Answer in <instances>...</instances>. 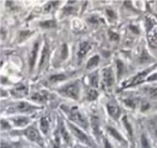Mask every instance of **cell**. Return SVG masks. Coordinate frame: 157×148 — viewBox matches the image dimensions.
<instances>
[{
    "label": "cell",
    "mask_w": 157,
    "mask_h": 148,
    "mask_svg": "<svg viewBox=\"0 0 157 148\" xmlns=\"http://www.w3.org/2000/svg\"><path fill=\"white\" fill-rule=\"evenodd\" d=\"M108 36H109V40L110 41H113V42H117L118 40H120V35H118L117 33H115V31H108Z\"/></svg>",
    "instance_id": "cell-38"
},
{
    "label": "cell",
    "mask_w": 157,
    "mask_h": 148,
    "mask_svg": "<svg viewBox=\"0 0 157 148\" xmlns=\"http://www.w3.org/2000/svg\"><path fill=\"white\" fill-rule=\"evenodd\" d=\"M11 129H12V124L9 122V120L3 118V119L1 120V130H2L3 132H5V131L11 132Z\"/></svg>",
    "instance_id": "cell-37"
},
{
    "label": "cell",
    "mask_w": 157,
    "mask_h": 148,
    "mask_svg": "<svg viewBox=\"0 0 157 148\" xmlns=\"http://www.w3.org/2000/svg\"><path fill=\"white\" fill-rule=\"evenodd\" d=\"M75 148H76V147H75Z\"/></svg>",
    "instance_id": "cell-42"
},
{
    "label": "cell",
    "mask_w": 157,
    "mask_h": 148,
    "mask_svg": "<svg viewBox=\"0 0 157 148\" xmlns=\"http://www.w3.org/2000/svg\"><path fill=\"white\" fill-rule=\"evenodd\" d=\"M105 133H107L108 136L111 137V138L114 139L115 142H117L118 144H121V146H123V147H128L129 141L123 136V134L115 128V126L107 124V125L105 126Z\"/></svg>",
    "instance_id": "cell-12"
},
{
    "label": "cell",
    "mask_w": 157,
    "mask_h": 148,
    "mask_svg": "<svg viewBox=\"0 0 157 148\" xmlns=\"http://www.w3.org/2000/svg\"><path fill=\"white\" fill-rule=\"evenodd\" d=\"M136 59H137V63L139 64V65H147L148 63H151V62H154L152 60V56L150 55V53L146 51L145 49V46L144 44H141L140 47H138L137 49V56H136Z\"/></svg>",
    "instance_id": "cell-20"
},
{
    "label": "cell",
    "mask_w": 157,
    "mask_h": 148,
    "mask_svg": "<svg viewBox=\"0 0 157 148\" xmlns=\"http://www.w3.org/2000/svg\"><path fill=\"white\" fill-rule=\"evenodd\" d=\"M144 125L146 129V133L153 142L157 141V113H153L143 120Z\"/></svg>",
    "instance_id": "cell-11"
},
{
    "label": "cell",
    "mask_w": 157,
    "mask_h": 148,
    "mask_svg": "<svg viewBox=\"0 0 157 148\" xmlns=\"http://www.w3.org/2000/svg\"><path fill=\"white\" fill-rule=\"evenodd\" d=\"M76 72H59V74L51 75L48 78V82L50 84H58V83H63L70 79Z\"/></svg>",
    "instance_id": "cell-21"
},
{
    "label": "cell",
    "mask_w": 157,
    "mask_h": 148,
    "mask_svg": "<svg viewBox=\"0 0 157 148\" xmlns=\"http://www.w3.org/2000/svg\"><path fill=\"white\" fill-rule=\"evenodd\" d=\"M100 78H101V88L105 93H111L113 88L115 87V83L117 82L116 74L114 72L112 66H105L100 70Z\"/></svg>",
    "instance_id": "cell-8"
},
{
    "label": "cell",
    "mask_w": 157,
    "mask_h": 148,
    "mask_svg": "<svg viewBox=\"0 0 157 148\" xmlns=\"http://www.w3.org/2000/svg\"><path fill=\"white\" fill-rule=\"evenodd\" d=\"M40 44H41V40L40 38H38L37 40H35L31 46V49L29 51V56H28V65H29V72H33L36 67V63H37L38 56H39V49Z\"/></svg>",
    "instance_id": "cell-14"
},
{
    "label": "cell",
    "mask_w": 157,
    "mask_h": 148,
    "mask_svg": "<svg viewBox=\"0 0 157 148\" xmlns=\"http://www.w3.org/2000/svg\"><path fill=\"white\" fill-rule=\"evenodd\" d=\"M93 48V44L88 40H82L78 42V50H76V60L78 61V63H81L85 56L88 54L90 50Z\"/></svg>",
    "instance_id": "cell-19"
},
{
    "label": "cell",
    "mask_w": 157,
    "mask_h": 148,
    "mask_svg": "<svg viewBox=\"0 0 157 148\" xmlns=\"http://www.w3.org/2000/svg\"><path fill=\"white\" fill-rule=\"evenodd\" d=\"M41 55H40L39 60V65H38V72H41L43 70V68H45V66L50 63V57H51V47L48 40H44L43 47L41 49Z\"/></svg>",
    "instance_id": "cell-15"
},
{
    "label": "cell",
    "mask_w": 157,
    "mask_h": 148,
    "mask_svg": "<svg viewBox=\"0 0 157 148\" xmlns=\"http://www.w3.org/2000/svg\"><path fill=\"white\" fill-rule=\"evenodd\" d=\"M51 98H53V94L51 92H48V90H39V91L31 93V95L29 96V100L37 105L46 104V103L50 102Z\"/></svg>",
    "instance_id": "cell-16"
},
{
    "label": "cell",
    "mask_w": 157,
    "mask_h": 148,
    "mask_svg": "<svg viewBox=\"0 0 157 148\" xmlns=\"http://www.w3.org/2000/svg\"><path fill=\"white\" fill-rule=\"evenodd\" d=\"M154 69L155 70L157 69V63L152 64L151 66L144 68L141 72L135 74L133 76L124 79L122 82H120V90L121 91H124V90L131 89V88H135V87H137V85H140V84H142V83L146 82L147 78L153 74Z\"/></svg>",
    "instance_id": "cell-2"
},
{
    "label": "cell",
    "mask_w": 157,
    "mask_h": 148,
    "mask_svg": "<svg viewBox=\"0 0 157 148\" xmlns=\"http://www.w3.org/2000/svg\"><path fill=\"white\" fill-rule=\"evenodd\" d=\"M121 121H122L123 126L125 128L127 135H128V141H129V142H132V141H133V138H135V133H133L132 124H131L130 120L128 119V116H127V115H124V116L122 117V119H121Z\"/></svg>",
    "instance_id": "cell-26"
},
{
    "label": "cell",
    "mask_w": 157,
    "mask_h": 148,
    "mask_svg": "<svg viewBox=\"0 0 157 148\" xmlns=\"http://www.w3.org/2000/svg\"><path fill=\"white\" fill-rule=\"evenodd\" d=\"M39 26L43 29H52L57 26V23L54 18H53V20L51 18V20H45V21H43V22H40Z\"/></svg>",
    "instance_id": "cell-33"
},
{
    "label": "cell",
    "mask_w": 157,
    "mask_h": 148,
    "mask_svg": "<svg viewBox=\"0 0 157 148\" xmlns=\"http://www.w3.org/2000/svg\"><path fill=\"white\" fill-rule=\"evenodd\" d=\"M73 1H70L68 2V6H65V7L61 9V14L63 16H68V15H72V14L76 13L78 11V8L74 7V6H71Z\"/></svg>",
    "instance_id": "cell-32"
},
{
    "label": "cell",
    "mask_w": 157,
    "mask_h": 148,
    "mask_svg": "<svg viewBox=\"0 0 157 148\" xmlns=\"http://www.w3.org/2000/svg\"><path fill=\"white\" fill-rule=\"evenodd\" d=\"M141 91L150 101H153L154 103L157 102V84H151V85L142 87Z\"/></svg>",
    "instance_id": "cell-23"
},
{
    "label": "cell",
    "mask_w": 157,
    "mask_h": 148,
    "mask_svg": "<svg viewBox=\"0 0 157 148\" xmlns=\"http://www.w3.org/2000/svg\"><path fill=\"white\" fill-rule=\"evenodd\" d=\"M84 92V100L87 101V102H95V101L98 100L99 97V92L97 89H93V88H90L86 85L83 90Z\"/></svg>",
    "instance_id": "cell-27"
},
{
    "label": "cell",
    "mask_w": 157,
    "mask_h": 148,
    "mask_svg": "<svg viewBox=\"0 0 157 148\" xmlns=\"http://www.w3.org/2000/svg\"><path fill=\"white\" fill-rule=\"evenodd\" d=\"M8 120L12 124V126L20 129V130L27 128V126L33 123V120H31V118L29 116H11V117L8 118Z\"/></svg>",
    "instance_id": "cell-17"
},
{
    "label": "cell",
    "mask_w": 157,
    "mask_h": 148,
    "mask_svg": "<svg viewBox=\"0 0 157 148\" xmlns=\"http://www.w3.org/2000/svg\"><path fill=\"white\" fill-rule=\"evenodd\" d=\"M57 130H58L59 134H60L63 144H66L67 146L73 145V136H72L66 121L61 117H59V116L57 117Z\"/></svg>",
    "instance_id": "cell-10"
},
{
    "label": "cell",
    "mask_w": 157,
    "mask_h": 148,
    "mask_svg": "<svg viewBox=\"0 0 157 148\" xmlns=\"http://www.w3.org/2000/svg\"><path fill=\"white\" fill-rule=\"evenodd\" d=\"M26 148H33V147H26Z\"/></svg>",
    "instance_id": "cell-41"
},
{
    "label": "cell",
    "mask_w": 157,
    "mask_h": 148,
    "mask_svg": "<svg viewBox=\"0 0 157 148\" xmlns=\"http://www.w3.org/2000/svg\"><path fill=\"white\" fill-rule=\"evenodd\" d=\"M105 110L107 113L114 122H118L120 119H122L123 115V108L117 103V101L114 98H110L105 103Z\"/></svg>",
    "instance_id": "cell-9"
},
{
    "label": "cell",
    "mask_w": 157,
    "mask_h": 148,
    "mask_svg": "<svg viewBox=\"0 0 157 148\" xmlns=\"http://www.w3.org/2000/svg\"><path fill=\"white\" fill-rule=\"evenodd\" d=\"M87 22L90 25H99L105 23V20L100 15H98V14H92V15L87 18Z\"/></svg>",
    "instance_id": "cell-34"
},
{
    "label": "cell",
    "mask_w": 157,
    "mask_h": 148,
    "mask_svg": "<svg viewBox=\"0 0 157 148\" xmlns=\"http://www.w3.org/2000/svg\"><path fill=\"white\" fill-rule=\"evenodd\" d=\"M41 108H43V106H41V105H37L35 103L21 100V101H16V102L9 103L6 110H7V113L9 115L12 116H17V115L29 116Z\"/></svg>",
    "instance_id": "cell-3"
},
{
    "label": "cell",
    "mask_w": 157,
    "mask_h": 148,
    "mask_svg": "<svg viewBox=\"0 0 157 148\" xmlns=\"http://www.w3.org/2000/svg\"><path fill=\"white\" fill-rule=\"evenodd\" d=\"M142 98L139 95H136V94H127V95L123 96L120 98V102L124 105L126 108L131 109V110H138L140 106V103H141Z\"/></svg>",
    "instance_id": "cell-13"
},
{
    "label": "cell",
    "mask_w": 157,
    "mask_h": 148,
    "mask_svg": "<svg viewBox=\"0 0 157 148\" xmlns=\"http://www.w3.org/2000/svg\"><path fill=\"white\" fill-rule=\"evenodd\" d=\"M33 34V31H18V34H17V41L18 42H23V41H25V40L27 39V38L29 37V36Z\"/></svg>",
    "instance_id": "cell-36"
},
{
    "label": "cell",
    "mask_w": 157,
    "mask_h": 148,
    "mask_svg": "<svg viewBox=\"0 0 157 148\" xmlns=\"http://www.w3.org/2000/svg\"><path fill=\"white\" fill-rule=\"evenodd\" d=\"M83 83L81 79H75V80L69 81L65 84L60 85L58 89H56V92L59 95L63 96L66 98H70L72 101H78L83 93Z\"/></svg>",
    "instance_id": "cell-5"
},
{
    "label": "cell",
    "mask_w": 157,
    "mask_h": 148,
    "mask_svg": "<svg viewBox=\"0 0 157 148\" xmlns=\"http://www.w3.org/2000/svg\"><path fill=\"white\" fill-rule=\"evenodd\" d=\"M59 63H63V62L67 61V59L69 57V46H68L66 42H63V44L59 48Z\"/></svg>",
    "instance_id": "cell-30"
},
{
    "label": "cell",
    "mask_w": 157,
    "mask_h": 148,
    "mask_svg": "<svg viewBox=\"0 0 157 148\" xmlns=\"http://www.w3.org/2000/svg\"><path fill=\"white\" fill-rule=\"evenodd\" d=\"M115 68H116V79H117V82H120L121 79L124 78V76L127 74L128 72V68H127L126 64L123 60L121 59H116L115 61Z\"/></svg>",
    "instance_id": "cell-25"
},
{
    "label": "cell",
    "mask_w": 157,
    "mask_h": 148,
    "mask_svg": "<svg viewBox=\"0 0 157 148\" xmlns=\"http://www.w3.org/2000/svg\"><path fill=\"white\" fill-rule=\"evenodd\" d=\"M101 78H100V70H93L90 75L87 76V87L93 88V89H97L100 87Z\"/></svg>",
    "instance_id": "cell-22"
},
{
    "label": "cell",
    "mask_w": 157,
    "mask_h": 148,
    "mask_svg": "<svg viewBox=\"0 0 157 148\" xmlns=\"http://www.w3.org/2000/svg\"><path fill=\"white\" fill-rule=\"evenodd\" d=\"M117 148H124V147H122V146H121V147H117Z\"/></svg>",
    "instance_id": "cell-40"
},
{
    "label": "cell",
    "mask_w": 157,
    "mask_h": 148,
    "mask_svg": "<svg viewBox=\"0 0 157 148\" xmlns=\"http://www.w3.org/2000/svg\"><path fill=\"white\" fill-rule=\"evenodd\" d=\"M66 123H67L68 128H69L70 132H71L74 139L80 142L82 145L87 146L88 148H98V143L96 142V139L93 138L85 130H83V129L80 128V126L75 125V124L71 123V122L67 121V120H66Z\"/></svg>",
    "instance_id": "cell-6"
},
{
    "label": "cell",
    "mask_w": 157,
    "mask_h": 148,
    "mask_svg": "<svg viewBox=\"0 0 157 148\" xmlns=\"http://www.w3.org/2000/svg\"><path fill=\"white\" fill-rule=\"evenodd\" d=\"M139 143H140V148H153L152 141H151L147 133H145V132H142L141 134H140Z\"/></svg>",
    "instance_id": "cell-29"
},
{
    "label": "cell",
    "mask_w": 157,
    "mask_h": 148,
    "mask_svg": "<svg viewBox=\"0 0 157 148\" xmlns=\"http://www.w3.org/2000/svg\"><path fill=\"white\" fill-rule=\"evenodd\" d=\"M10 133L12 135H22L27 141H29L33 144H36L40 148H43L45 146L44 145L45 143H44L43 135H42L41 131L39 129V124L36 123V122H33L30 125H28L25 129L17 130V131H11Z\"/></svg>",
    "instance_id": "cell-4"
},
{
    "label": "cell",
    "mask_w": 157,
    "mask_h": 148,
    "mask_svg": "<svg viewBox=\"0 0 157 148\" xmlns=\"http://www.w3.org/2000/svg\"><path fill=\"white\" fill-rule=\"evenodd\" d=\"M105 12V16H107V18L111 23L115 22V21L117 20V15H116L115 11H114L113 9H111V8H107Z\"/></svg>",
    "instance_id": "cell-35"
},
{
    "label": "cell",
    "mask_w": 157,
    "mask_h": 148,
    "mask_svg": "<svg viewBox=\"0 0 157 148\" xmlns=\"http://www.w3.org/2000/svg\"><path fill=\"white\" fill-rule=\"evenodd\" d=\"M60 110L67 118V121L80 126L83 130H88L90 128V118L82 111V109L78 106L74 105H67L63 104L60 105Z\"/></svg>",
    "instance_id": "cell-1"
},
{
    "label": "cell",
    "mask_w": 157,
    "mask_h": 148,
    "mask_svg": "<svg viewBox=\"0 0 157 148\" xmlns=\"http://www.w3.org/2000/svg\"><path fill=\"white\" fill-rule=\"evenodd\" d=\"M59 6H60L59 1H48L43 7V11L45 12V13H52V12H55L58 9Z\"/></svg>",
    "instance_id": "cell-31"
},
{
    "label": "cell",
    "mask_w": 157,
    "mask_h": 148,
    "mask_svg": "<svg viewBox=\"0 0 157 148\" xmlns=\"http://www.w3.org/2000/svg\"><path fill=\"white\" fill-rule=\"evenodd\" d=\"M101 144H102V148H113V144L111 143V141L109 139V136H108V135H105Z\"/></svg>",
    "instance_id": "cell-39"
},
{
    "label": "cell",
    "mask_w": 157,
    "mask_h": 148,
    "mask_svg": "<svg viewBox=\"0 0 157 148\" xmlns=\"http://www.w3.org/2000/svg\"><path fill=\"white\" fill-rule=\"evenodd\" d=\"M99 64H100V55H99V54H94L93 56H90V59H88L85 68L87 70H92V69L95 70V68L98 67Z\"/></svg>",
    "instance_id": "cell-28"
},
{
    "label": "cell",
    "mask_w": 157,
    "mask_h": 148,
    "mask_svg": "<svg viewBox=\"0 0 157 148\" xmlns=\"http://www.w3.org/2000/svg\"><path fill=\"white\" fill-rule=\"evenodd\" d=\"M39 129L41 131L42 135L48 137V134L51 133V118L50 116H43V117L40 118V121H39Z\"/></svg>",
    "instance_id": "cell-24"
},
{
    "label": "cell",
    "mask_w": 157,
    "mask_h": 148,
    "mask_svg": "<svg viewBox=\"0 0 157 148\" xmlns=\"http://www.w3.org/2000/svg\"><path fill=\"white\" fill-rule=\"evenodd\" d=\"M144 29L146 40L152 49H157V18L153 14H146L144 18Z\"/></svg>",
    "instance_id": "cell-7"
},
{
    "label": "cell",
    "mask_w": 157,
    "mask_h": 148,
    "mask_svg": "<svg viewBox=\"0 0 157 148\" xmlns=\"http://www.w3.org/2000/svg\"><path fill=\"white\" fill-rule=\"evenodd\" d=\"M10 94L13 97L18 98V100H23V98L27 97L29 94V85L27 83H18V84L14 85L12 89L8 90Z\"/></svg>",
    "instance_id": "cell-18"
}]
</instances>
